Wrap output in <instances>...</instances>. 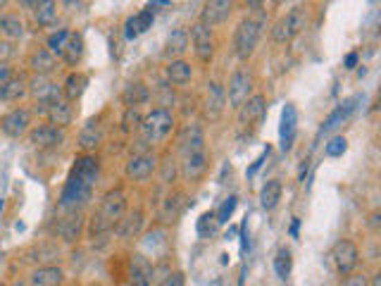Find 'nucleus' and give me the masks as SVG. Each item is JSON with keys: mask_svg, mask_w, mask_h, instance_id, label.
Instances as JSON below:
<instances>
[{"mask_svg": "<svg viewBox=\"0 0 381 286\" xmlns=\"http://www.w3.org/2000/svg\"><path fill=\"white\" fill-rule=\"evenodd\" d=\"M174 127H176V120L167 107H153L141 120L138 132H141L143 143L158 145V143H165L171 134H174Z\"/></svg>", "mask_w": 381, "mask_h": 286, "instance_id": "1", "label": "nucleus"}, {"mask_svg": "<svg viewBox=\"0 0 381 286\" xmlns=\"http://www.w3.org/2000/svg\"><path fill=\"white\" fill-rule=\"evenodd\" d=\"M308 21H310V8L308 5H296V8H291L286 15H281L275 21V26H272V41L275 43L293 41L308 29Z\"/></svg>", "mask_w": 381, "mask_h": 286, "instance_id": "2", "label": "nucleus"}, {"mask_svg": "<svg viewBox=\"0 0 381 286\" xmlns=\"http://www.w3.org/2000/svg\"><path fill=\"white\" fill-rule=\"evenodd\" d=\"M260 36H262V21L253 17L241 19L234 31V55L241 62H248L253 57L257 43H260Z\"/></svg>", "mask_w": 381, "mask_h": 286, "instance_id": "3", "label": "nucleus"}, {"mask_svg": "<svg viewBox=\"0 0 381 286\" xmlns=\"http://www.w3.org/2000/svg\"><path fill=\"white\" fill-rule=\"evenodd\" d=\"M224 96H227V105L232 110H239L245 100L253 96V74H250L248 67H236L229 77V84L224 89Z\"/></svg>", "mask_w": 381, "mask_h": 286, "instance_id": "4", "label": "nucleus"}, {"mask_svg": "<svg viewBox=\"0 0 381 286\" xmlns=\"http://www.w3.org/2000/svg\"><path fill=\"white\" fill-rule=\"evenodd\" d=\"M91 196H93V186L84 184L74 177H67L60 193V208L64 213H82L84 205H89Z\"/></svg>", "mask_w": 381, "mask_h": 286, "instance_id": "5", "label": "nucleus"}, {"mask_svg": "<svg viewBox=\"0 0 381 286\" xmlns=\"http://www.w3.org/2000/svg\"><path fill=\"white\" fill-rule=\"evenodd\" d=\"M26 93L34 98L36 102V112H43L48 105H53V102H57L62 98V86H57L55 82H50V77H31L29 82H26Z\"/></svg>", "mask_w": 381, "mask_h": 286, "instance_id": "6", "label": "nucleus"}, {"mask_svg": "<svg viewBox=\"0 0 381 286\" xmlns=\"http://www.w3.org/2000/svg\"><path fill=\"white\" fill-rule=\"evenodd\" d=\"M189 41H191V48H193V53H196L198 62L210 64L214 57V34L210 26H205L203 21H196L189 31Z\"/></svg>", "mask_w": 381, "mask_h": 286, "instance_id": "7", "label": "nucleus"}, {"mask_svg": "<svg viewBox=\"0 0 381 286\" xmlns=\"http://www.w3.org/2000/svg\"><path fill=\"white\" fill-rule=\"evenodd\" d=\"M331 260H334L336 272L346 277V274L355 272L357 262H360V251H357V246L351 239H341L339 244L331 248Z\"/></svg>", "mask_w": 381, "mask_h": 286, "instance_id": "8", "label": "nucleus"}, {"mask_svg": "<svg viewBox=\"0 0 381 286\" xmlns=\"http://www.w3.org/2000/svg\"><path fill=\"white\" fill-rule=\"evenodd\" d=\"M31 129V110L26 107H15L8 115L0 117V132L10 138H19L24 134H29Z\"/></svg>", "mask_w": 381, "mask_h": 286, "instance_id": "9", "label": "nucleus"}, {"mask_svg": "<svg viewBox=\"0 0 381 286\" xmlns=\"http://www.w3.org/2000/svg\"><path fill=\"white\" fill-rule=\"evenodd\" d=\"M158 170V158L153 153H133L124 165V175L131 181H146Z\"/></svg>", "mask_w": 381, "mask_h": 286, "instance_id": "10", "label": "nucleus"}, {"mask_svg": "<svg viewBox=\"0 0 381 286\" xmlns=\"http://www.w3.org/2000/svg\"><path fill=\"white\" fill-rule=\"evenodd\" d=\"M210 167V155L207 150H196V153H184L179 163V175L186 181H198Z\"/></svg>", "mask_w": 381, "mask_h": 286, "instance_id": "11", "label": "nucleus"}, {"mask_svg": "<svg viewBox=\"0 0 381 286\" xmlns=\"http://www.w3.org/2000/svg\"><path fill=\"white\" fill-rule=\"evenodd\" d=\"M127 196L122 188H112V191H107L103 196V201H100V208H98V215H103L107 222L117 224L122 217L127 215Z\"/></svg>", "mask_w": 381, "mask_h": 286, "instance_id": "12", "label": "nucleus"}, {"mask_svg": "<svg viewBox=\"0 0 381 286\" xmlns=\"http://www.w3.org/2000/svg\"><path fill=\"white\" fill-rule=\"evenodd\" d=\"M232 12H234V0H205L198 21H203L205 26L214 29V26L224 24V21L232 17Z\"/></svg>", "mask_w": 381, "mask_h": 286, "instance_id": "13", "label": "nucleus"}, {"mask_svg": "<svg viewBox=\"0 0 381 286\" xmlns=\"http://www.w3.org/2000/svg\"><path fill=\"white\" fill-rule=\"evenodd\" d=\"M267 112V98L262 93H253L243 105L236 110V117H239L241 127H257L262 122Z\"/></svg>", "mask_w": 381, "mask_h": 286, "instance_id": "14", "label": "nucleus"}, {"mask_svg": "<svg viewBox=\"0 0 381 286\" xmlns=\"http://www.w3.org/2000/svg\"><path fill=\"white\" fill-rule=\"evenodd\" d=\"M69 177H74V179L84 181V184H89V186H95L98 184V177H100V160L95 158L93 153L79 155V158L74 160Z\"/></svg>", "mask_w": 381, "mask_h": 286, "instance_id": "15", "label": "nucleus"}, {"mask_svg": "<svg viewBox=\"0 0 381 286\" xmlns=\"http://www.w3.org/2000/svg\"><path fill=\"white\" fill-rule=\"evenodd\" d=\"M127 274H129V284L131 286H150L153 284V277H155V269H153V265H150V260L146 256L133 253V256H129Z\"/></svg>", "mask_w": 381, "mask_h": 286, "instance_id": "16", "label": "nucleus"}, {"mask_svg": "<svg viewBox=\"0 0 381 286\" xmlns=\"http://www.w3.org/2000/svg\"><path fill=\"white\" fill-rule=\"evenodd\" d=\"M227 107V96H224V86L219 82H210L205 86V98H203V112L207 120H219Z\"/></svg>", "mask_w": 381, "mask_h": 286, "instance_id": "17", "label": "nucleus"}, {"mask_svg": "<svg viewBox=\"0 0 381 286\" xmlns=\"http://www.w3.org/2000/svg\"><path fill=\"white\" fill-rule=\"evenodd\" d=\"M296 132H298V110H296V105L288 102V105L281 110V124H279V145H281V150L293 148Z\"/></svg>", "mask_w": 381, "mask_h": 286, "instance_id": "18", "label": "nucleus"}, {"mask_svg": "<svg viewBox=\"0 0 381 286\" xmlns=\"http://www.w3.org/2000/svg\"><path fill=\"white\" fill-rule=\"evenodd\" d=\"M64 141V132L53 124H39V127L29 129V143L36 148H57Z\"/></svg>", "mask_w": 381, "mask_h": 286, "instance_id": "19", "label": "nucleus"}, {"mask_svg": "<svg viewBox=\"0 0 381 286\" xmlns=\"http://www.w3.org/2000/svg\"><path fill=\"white\" fill-rule=\"evenodd\" d=\"M26 67H29L31 74H36V77H50L57 69V57L53 55L48 48H34V51L29 53Z\"/></svg>", "mask_w": 381, "mask_h": 286, "instance_id": "20", "label": "nucleus"}, {"mask_svg": "<svg viewBox=\"0 0 381 286\" xmlns=\"http://www.w3.org/2000/svg\"><path fill=\"white\" fill-rule=\"evenodd\" d=\"M176 148L179 153H196V150H205V136H203V129L198 124H184L176 136Z\"/></svg>", "mask_w": 381, "mask_h": 286, "instance_id": "21", "label": "nucleus"}, {"mask_svg": "<svg viewBox=\"0 0 381 286\" xmlns=\"http://www.w3.org/2000/svg\"><path fill=\"white\" fill-rule=\"evenodd\" d=\"M41 115H46L48 124H53V127L57 129H67L69 124H72L74 120V107L69 100L60 98L57 102H53V105H48L46 110L41 112Z\"/></svg>", "mask_w": 381, "mask_h": 286, "instance_id": "22", "label": "nucleus"}, {"mask_svg": "<svg viewBox=\"0 0 381 286\" xmlns=\"http://www.w3.org/2000/svg\"><path fill=\"white\" fill-rule=\"evenodd\" d=\"M165 79L171 86H186L193 79V64L184 57H176V60H167L165 64Z\"/></svg>", "mask_w": 381, "mask_h": 286, "instance_id": "23", "label": "nucleus"}, {"mask_svg": "<svg viewBox=\"0 0 381 286\" xmlns=\"http://www.w3.org/2000/svg\"><path fill=\"white\" fill-rule=\"evenodd\" d=\"M143 224H146V220H143V213L141 210H133V213H127L124 217L120 220V222L115 224V231L120 239H136L138 234L143 231Z\"/></svg>", "mask_w": 381, "mask_h": 286, "instance_id": "24", "label": "nucleus"}, {"mask_svg": "<svg viewBox=\"0 0 381 286\" xmlns=\"http://www.w3.org/2000/svg\"><path fill=\"white\" fill-rule=\"evenodd\" d=\"M103 141H105V132L95 120L89 122L82 132H79V148H82L84 153H93V150H98Z\"/></svg>", "mask_w": 381, "mask_h": 286, "instance_id": "25", "label": "nucleus"}, {"mask_svg": "<svg viewBox=\"0 0 381 286\" xmlns=\"http://www.w3.org/2000/svg\"><path fill=\"white\" fill-rule=\"evenodd\" d=\"M64 272L57 265H43L36 267L29 277V286H62Z\"/></svg>", "mask_w": 381, "mask_h": 286, "instance_id": "26", "label": "nucleus"}, {"mask_svg": "<svg viewBox=\"0 0 381 286\" xmlns=\"http://www.w3.org/2000/svg\"><path fill=\"white\" fill-rule=\"evenodd\" d=\"M26 82L29 79L24 74H12L3 86H0V102H15V100H21L26 96Z\"/></svg>", "mask_w": 381, "mask_h": 286, "instance_id": "27", "label": "nucleus"}, {"mask_svg": "<svg viewBox=\"0 0 381 286\" xmlns=\"http://www.w3.org/2000/svg\"><path fill=\"white\" fill-rule=\"evenodd\" d=\"M191 48V41H189V31L186 29H174L171 34L167 36V43H165V57L167 60H176L181 57L186 51Z\"/></svg>", "mask_w": 381, "mask_h": 286, "instance_id": "28", "label": "nucleus"}, {"mask_svg": "<svg viewBox=\"0 0 381 286\" xmlns=\"http://www.w3.org/2000/svg\"><path fill=\"white\" fill-rule=\"evenodd\" d=\"M82 231H84L82 213H69L67 217H62L60 222H57V236H60L62 241H67V244L77 241L79 236H82Z\"/></svg>", "mask_w": 381, "mask_h": 286, "instance_id": "29", "label": "nucleus"}, {"mask_svg": "<svg viewBox=\"0 0 381 286\" xmlns=\"http://www.w3.org/2000/svg\"><path fill=\"white\" fill-rule=\"evenodd\" d=\"M84 51H86V43H84V36L79 31H69V39H67V46L62 51V62H67L69 67H77L84 57Z\"/></svg>", "mask_w": 381, "mask_h": 286, "instance_id": "30", "label": "nucleus"}, {"mask_svg": "<svg viewBox=\"0 0 381 286\" xmlns=\"http://www.w3.org/2000/svg\"><path fill=\"white\" fill-rule=\"evenodd\" d=\"M86 86H89V77H86V74H82V72H69L67 79H64V84H62L64 100H69V102L79 100L84 96Z\"/></svg>", "mask_w": 381, "mask_h": 286, "instance_id": "31", "label": "nucleus"}, {"mask_svg": "<svg viewBox=\"0 0 381 286\" xmlns=\"http://www.w3.org/2000/svg\"><path fill=\"white\" fill-rule=\"evenodd\" d=\"M148 100H150V89L141 82L129 84L127 89L122 91V102H124L127 107H141L146 105Z\"/></svg>", "mask_w": 381, "mask_h": 286, "instance_id": "32", "label": "nucleus"}, {"mask_svg": "<svg viewBox=\"0 0 381 286\" xmlns=\"http://www.w3.org/2000/svg\"><path fill=\"white\" fill-rule=\"evenodd\" d=\"M34 12V21L39 26H50L57 19V0H39V3L31 8Z\"/></svg>", "mask_w": 381, "mask_h": 286, "instance_id": "33", "label": "nucleus"}, {"mask_svg": "<svg viewBox=\"0 0 381 286\" xmlns=\"http://www.w3.org/2000/svg\"><path fill=\"white\" fill-rule=\"evenodd\" d=\"M281 193H284V188H281V181L279 179L265 181V186L260 188V205L265 210H275L279 201H281Z\"/></svg>", "mask_w": 381, "mask_h": 286, "instance_id": "34", "label": "nucleus"}, {"mask_svg": "<svg viewBox=\"0 0 381 286\" xmlns=\"http://www.w3.org/2000/svg\"><path fill=\"white\" fill-rule=\"evenodd\" d=\"M24 36V21H21L19 15L15 12H5V29H3V39L8 41H19Z\"/></svg>", "mask_w": 381, "mask_h": 286, "instance_id": "35", "label": "nucleus"}, {"mask_svg": "<svg viewBox=\"0 0 381 286\" xmlns=\"http://www.w3.org/2000/svg\"><path fill=\"white\" fill-rule=\"evenodd\" d=\"M293 269V258H291V251L288 248H279L277 256H275V272L279 279H288Z\"/></svg>", "mask_w": 381, "mask_h": 286, "instance_id": "36", "label": "nucleus"}, {"mask_svg": "<svg viewBox=\"0 0 381 286\" xmlns=\"http://www.w3.org/2000/svg\"><path fill=\"white\" fill-rule=\"evenodd\" d=\"M181 208H184V196H181V193H171V196L162 205V220L165 222L176 220L179 217V213H181Z\"/></svg>", "mask_w": 381, "mask_h": 286, "instance_id": "37", "label": "nucleus"}, {"mask_svg": "<svg viewBox=\"0 0 381 286\" xmlns=\"http://www.w3.org/2000/svg\"><path fill=\"white\" fill-rule=\"evenodd\" d=\"M67 39H69V31L67 29H60V31H55V34L48 36V39H46V48L53 53V55L62 57V51H64V46H67Z\"/></svg>", "mask_w": 381, "mask_h": 286, "instance_id": "38", "label": "nucleus"}, {"mask_svg": "<svg viewBox=\"0 0 381 286\" xmlns=\"http://www.w3.org/2000/svg\"><path fill=\"white\" fill-rule=\"evenodd\" d=\"M348 117H351V115L346 112V107L339 105V107H336V110L331 112V115L324 120V124H322V129H319V134H329V132H334V129H339L341 124L348 120Z\"/></svg>", "mask_w": 381, "mask_h": 286, "instance_id": "39", "label": "nucleus"}, {"mask_svg": "<svg viewBox=\"0 0 381 286\" xmlns=\"http://www.w3.org/2000/svg\"><path fill=\"white\" fill-rule=\"evenodd\" d=\"M217 229H219V222H217V217H214V213L201 215V220H198V236L210 239L212 234H217Z\"/></svg>", "mask_w": 381, "mask_h": 286, "instance_id": "40", "label": "nucleus"}, {"mask_svg": "<svg viewBox=\"0 0 381 286\" xmlns=\"http://www.w3.org/2000/svg\"><path fill=\"white\" fill-rule=\"evenodd\" d=\"M236 205H239V198H236V196L224 198V203L219 205V210H217V213H214V217H217V222H219V224H227L229 220H232V215H234Z\"/></svg>", "mask_w": 381, "mask_h": 286, "instance_id": "41", "label": "nucleus"}, {"mask_svg": "<svg viewBox=\"0 0 381 286\" xmlns=\"http://www.w3.org/2000/svg\"><path fill=\"white\" fill-rule=\"evenodd\" d=\"M141 112H138V107H127V112H124V120H122V129L129 134V132H133V129H138L141 127Z\"/></svg>", "mask_w": 381, "mask_h": 286, "instance_id": "42", "label": "nucleus"}, {"mask_svg": "<svg viewBox=\"0 0 381 286\" xmlns=\"http://www.w3.org/2000/svg\"><path fill=\"white\" fill-rule=\"evenodd\" d=\"M346 148H348V141L343 136H334L329 143L324 145V153L329 155V158H339V155L346 153Z\"/></svg>", "mask_w": 381, "mask_h": 286, "instance_id": "43", "label": "nucleus"}, {"mask_svg": "<svg viewBox=\"0 0 381 286\" xmlns=\"http://www.w3.org/2000/svg\"><path fill=\"white\" fill-rule=\"evenodd\" d=\"M15 55H17L15 43L8 41V39H0V64H8Z\"/></svg>", "mask_w": 381, "mask_h": 286, "instance_id": "44", "label": "nucleus"}, {"mask_svg": "<svg viewBox=\"0 0 381 286\" xmlns=\"http://www.w3.org/2000/svg\"><path fill=\"white\" fill-rule=\"evenodd\" d=\"M124 36H127V41H133V39H138V36H141V29H138L136 15H131V17L124 21Z\"/></svg>", "mask_w": 381, "mask_h": 286, "instance_id": "45", "label": "nucleus"}, {"mask_svg": "<svg viewBox=\"0 0 381 286\" xmlns=\"http://www.w3.org/2000/svg\"><path fill=\"white\" fill-rule=\"evenodd\" d=\"M136 21H138V29H141V34H146V31L153 26L155 21V15L150 12V10H141V12L136 15Z\"/></svg>", "mask_w": 381, "mask_h": 286, "instance_id": "46", "label": "nucleus"}, {"mask_svg": "<svg viewBox=\"0 0 381 286\" xmlns=\"http://www.w3.org/2000/svg\"><path fill=\"white\" fill-rule=\"evenodd\" d=\"M339 286H369V279L360 272H351L346 274V279H343Z\"/></svg>", "mask_w": 381, "mask_h": 286, "instance_id": "47", "label": "nucleus"}, {"mask_svg": "<svg viewBox=\"0 0 381 286\" xmlns=\"http://www.w3.org/2000/svg\"><path fill=\"white\" fill-rule=\"evenodd\" d=\"M174 177H176V163L171 158H167L165 160V165H162V181L165 184H171Z\"/></svg>", "mask_w": 381, "mask_h": 286, "instance_id": "48", "label": "nucleus"}, {"mask_svg": "<svg viewBox=\"0 0 381 286\" xmlns=\"http://www.w3.org/2000/svg\"><path fill=\"white\" fill-rule=\"evenodd\" d=\"M158 286H184V274H181V272H169Z\"/></svg>", "mask_w": 381, "mask_h": 286, "instance_id": "49", "label": "nucleus"}, {"mask_svg": "<svg viewBox=\"0 0 381 286\" xmlns=\"http://www.w3.org/2000/svg\"><path fill=\"white\" fill-rule=\"evenodd\" d=\"M267 155H270V148H267V150H262V155L255 160L253 165L248 167V172H245V175H248V177H255V175H257V170H260V167H262V163H265V160H267Z\"/></svg>", "mask_w": 381, "mask_h": 286, "instance_id": "50", "label": "nucleus"}, {"mask_svg": "<svg viewBox=\"0 0 381 286\" xmlns=\"http://www.w3.org/2000/svg\"><path fill=\"white\" fill-rule=\"evenodd\" d=\"M10 77H12V67L10 64H0V86L8 82Z\"/></svg>", "mask_w": 381, "mask_h": 286, "instance_id": "51", "label": "nucleus"}, {"mask_svg": "<svg viewBox=\"0 0 381 286\" xmlns=\"http://www.w3.org/2000/svg\"><path fill=\"white\" fill-rule=\"evenodd\" d=\"M343 64H346V69H353L357 64V53H348L346 60H343Z\"/></svg>", "mask_w": 381, "mask_h": 286, "instance_id": "52", "label": "nucleus"}, {"mask_svg": "<svg viewBox=\"0 0 381 286\" xmlns=\"http://www.w3.org/2000/svg\"><path fill=\"white\" fill-rule=\"evenodd\" d=\"M379 217H381L379 213H372V215H369V226H372V229H379Z\"/></svg>", "mask_w": 381, "mask_h": 286, "instance_id": "53", "label": "nucleus"}, {"mask_svg": "<svg viewBox=\"0 0 381 286\" xmlns=\"http://www.w3.org/2000/svg\"><path fill=\"white\" fill-rule=\"evenodd\" d=\"M262 3H265V0H245V5H248L250 10H260Z\"/></svg>", "mask_w": 381, "mask_h": 286, "instance_id": "54", "label": "nucleus"}, {"mask_svg": "<svg viewBox=\"0 0 381 286\" xmlns=\"http://www.w3.org/2000/svg\"><path fill=\"white\" fill-rule=\"evenodd\" d=\"M36 3H39V0H19V5H21V8H29V10L34 8Z\"/></svg>", "mask_w": 381, "mask_h": 286, "instance_id": "55", "label": "nucleus"}, {"mask_svg": "<svg viewBox=\"0 0 381 286\" xmlns=\"http://www.w3.org/2000/svg\"><path fill=\"white\" fill-rule=\"evenodd\" d=\"M298 226H300V220L296 217L293 220V224H291V236H298Z\"/></svg>", "mask_w": 381, "mask_h": 286, "instance_id": "56", "label": "nucleus"}, {"mask_svg": "<svg viewBox=\"0 0 381 286\" xmlns=\"http://www.w3.org/2000/svg\"><path fill=\"white\" fill-rule=\"evenodd\" d=\"M369 286H381V274H374V277H372V284H369Z\"/></svg>", "mask_w": 381, "mask_h": 286, "instance_id": "57", "label": "nucleus"}, {"mask_svg": "<svg viewBox=\"0 0 381 286\" xmlns=\"http://www.w3.org/2000/svg\"><path fill=\"white\" fill-rule=\"evenodd\" d=\"M3 29H5V12H0V36H3Z\"/></svg>", "mask_w": 381, "mask_h": 286, "instance_id": "58", "label": "nucleus"}, {"mask_svg": "<svg viewBox=\"0 0 381 286\" xmlns=\"http://www.w3.org/2000/svg\"><path fill=\"white\" fill-rule=\"evenodd\" d=\"M8 3H10V0H0V12H3V10L8 8Z\"/></svg>", "mask_w": 381, "mask_h": 286, "instance_id": "59", "label": "nucleus"}, {"mask_svg": "<svg viewBox=\"0 0 381 286\" xmlns=\"http://www.w3.org/2000/svg\"><path fill=\"white\" fill-rule=\"evenodd\" d=\"M284 3H286V0H275V5H284Z\"/></svg>", "mask_w": 381, "mask_h": 286, "instance_id": "60", "label": "nucleus"}, {"mask_svg": "<svg viewBox=\"0 0 381 286\" xmlns=\"http://www.w3.org/2000/svg\"><path fill=\"white\" fill-rule=\"evenodd\" d=\"M12 286H24V284H21V282H17V284H12Z\"/></svg>", "mask_w": 381, "mask_h": 286, "instance_id": "61", "label": "nucleus"}, {"mask_svg": "<svg viewBox=\"0 0 381 286\" xmlns=\"http://www.w3.org/2000/svg\"><path fill=\"white\" fill-rule=\"evenodd\" d=\"M124 286H131V284H124Z\"/></svg>", "mask_w": 381, "mask_h": 286, "instance_id": "62", "label": "nucleus"}]
</instances>
